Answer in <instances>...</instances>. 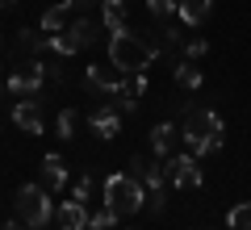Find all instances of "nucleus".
<instances>
[{"mask_svg":"<svg viewBox=\"0 0 251 230\" xmlns=\"http://www.w3.org/2000/svg\"><path fill=\"white\" fill-rule=\"evenodd\" d=\"M100 17H105L109 34H126V0H100Z\"/></svg>","mask_w":251,"mask_h":230,"instance_id":"4468645a","label":"nucleus"},{"mask_svg":"<svg viewBox=\"0 0 251 230\" xmlns=\"http://www.w3.org/2000/svg\"><path fill=\"white\" fill-rule=\"evenodd\" d=\"M138 97H143V92L134 88V80H126L122 88H117V97H113V105L122 109V113H134V109H138Z\"/></svg>","mask_w":251,"mask_h":230,"instance_id":"aec40b11","label":"nucleus"},{"mask_svg":"<svg viewBox=\"0 0 251 230\" xmlns=\"http://www.w3.org/2000/svg\"><path fill=\"white\" fill-rule=\"evenodd\" d=\"M147 201V184L138 176H130V172H117V176L105 180V205L117 213V218H130V213H138Z\"/></svg>","mask_w":251,"mask_h":230,"instance_id":"7ed1b4c3","label":"nucleus"},{"mask_svg":"<svg viewBox=\"0 0 251 230\" xmlns=\"http://www.w3.org/2000/svg\"><path fill=\"white\" fill-rule=\"evenodd\" d=\"M67 13H72V4H67V0H63V4H54V9H46V13H42V34H63Z\"/></svg>","mask_w":251,"mask_h":230,"instance_id":"f3484780","label":"nucleus"},{"mask_svg":"<svg viewBox=\"0 0 251 230\" xmlns=\"http://www.w3.org/2000/svg\"><path fill=\"white\" fill-rule=\"evenodd\" d=\"M88 193H92V176H80L75 188H72V197H75V201H88Z\"/></svg>","mask_w":251,"mask_h":230,"instance_id":"a878e982","label":"nucleus"},{"mask_svg":"<svg viewBox=\"0 0 251 230\" xmlns=\"http://www.w3.org/2000/svg\"><path fill=\"white\" fill-rule=\"evenodd\" d=\"M214 13V0H180V26H201V21Z\"/></svg>","mask_w":251,"mask_h":230,"instance_id":"2eb2a0df","label":"nucleus"},{"mask_svg":"<svg viewBox=\"0 0 251 230\" xmlns=\"http://www.w3.org/2000/svg\"><path fill=\"white\" fill-rule=\"evenodd\" d=\"M226 226L230 230H251V201H239L230 213H226Z\"/></svg>","mask_w":251,"mask_h":230,"instance_id":"4be33fe9","label":"nucleus"},{"mask_svg":"<svg viewBox=\"0 0 251 230\" xmlns=\"http://www.w3.org/2000/svg\"><path fill=\"white\" fill-rule=\"evenodd\" d=\"M0 230H29V226H25V222L17 218V222H4V226H0Z\"/></svg>","mask_w":251,"mask_h":230,"instance_id":"bb28decb","label":"nucleus"},{"mask_svg":"<svg viewBox=\"0 0 251 230\" xmlns=\"http://www.w3.org/2000/svg\"><path fill=\"white\" fill-rule=\"evenodd\" d=\"M54 222H59V230H88V201H63L59 209H54Z\"/></svg>","mask_w":251,"mask_h":230,"instance_id":"f8f14e48","label":"nucleus"},{"mask_svg":"<svg viewBox=\"0 0 251 230\" xmlns=\"http://www.w3.org/2000/svg\"><path fill=\"white\" fill-rule=\"evenodd\" d=\"M42 80H46V67L42 63H29V67H21V71H13L9 76V84H4V92H13V97H38L42 92Z\"/></svg>","mask_w":251,"mask_h":230,"instance_id":"6e6552de","label":"nucleus"},{"mask_svg":"<svg viewBox=\"0 0 251 230\" xmlns=\"http://www.w3.org/2000/svg\"><path fill=\"white\" fill-rule=\"evenodd\" d=\"M17 218L25 222L29 230H46V222L54 218L50 193H46L42 184H21L17 188Z\"/></svg>","mask_w":251,"mask_h":230,"instance_id":"20e7f679","label":"nucleus"},{"mask_svg":"<svg viewBox=\"0 0 251 230\" xmlns=\"http://www.w3.org/2000/svg\"><path fill=\"white\" fill-rule=\"evenodd\" d=\"M147 13L155 21H172V17H180V0H147Z\"/></svg>","mask_w":251,"mask_h":230,"instance_id":"412c9836","label":"nucleus"},{"mask_svg":"<svg viewBox=\"0 0 251 230\" xmlns=\"http://www.w3.org/2000/svg\"><path fill=\"white\" fill-rule=\"evenodd\" d=\"M155 59H159L155 46H147L143 38H134L130 29H126V34H109V63H113L122 76H138V71H147Z\"/></svg>","mask_w":251,"mask_h":230,"instance_id":"f03ea898","label":"nucleus"},{"mask_svg":"<svg viewBox=\"0 0 251 230\" xmlns=\"http://www.w3.org/2000/svg\"><path fill=\"white\" fill-rule=\"evenodd\" d=\"M13 126H21L25 134H42V130H46V117H42V101H34V97L17 101V105H13Z\"/></svg>","mask_w":251,"mask_h":230,"instance_id":"9d476101","label":"nucleus"},{"mask_svg":"<svg viewBox=\"0 0 251 230\" xmlns=\"http://www.w3.org/2000/svg\"><path fill=\"white\" fill-rule=\"evenodd\" d=\"M72 9H88V4H97V0H67Z\"/></svg>","mask_w":251,"mask_h":230,"instance_id":"cd10ccee","label":"nucleus"},{"mask_svg":"<svg viewBox=\"0 0 251 230\" xmlns=\"http://www.w3.org/2000/svg\"><path fill=\"white\" fill-rule=\"evenodd\" d=\"M63 184H67V159L63 155H42V188L59 193Z\"/></svg>","mask_w":251,"mask_h":230,"instance_id":"ddd939ff","label":"nucleus"},{"mask_svg":"<svg viewBox=\"0 0 251 230\" xmlns=\"http://www.w3.org/2000/svg\"><path fill=\"white\" fill-rule=\"evenodd\" d=\"M205 54H209V42H205V38H188V42H184V59L197 63V59H205Z\"/></svg>","mask_w":251,"mask_h":230,"instance_id":"b1692460","label":"nucleus"},{"mask_svg":"<svg viewBox=\"0 0 251 230\" xmlns=\"http://www.w3.org/2000/svg\"><path fill=\"white\" fill-rule=\"evenodd\" d=\"M13 4H17V0H0V9H13Z\"/></svg>","mask_w":251,"mask_h":230,"instance_id":"c756f323","label":"nucleus"},{"mask_svg":"<svg viewBox=\"0 0 251 230\" xmlns=\"http://www.w3.org/2000/svg\"><path fill=\"white\" fill-rule=\"evenodd\" d=\"M130 176H138L147 184V205H151V213H159L163 205H168V172H163V159L159 163H143V159H130Z\"/></svg>","mask_w":251,"mask_h":230,"instance_id":"39448f33","label":"nucleus"},{"mask_svg":"<svg viewBox=\"0 0 251 230\" xmlns=\"http://www.w3.org/2000/svg\"><path fill=\"white\" fill-rule=\"evenodd\" d=\"M75 126H80V113H75V109H59V117H54V134H59L63 142L75 138Z\"/></svg>","mask_w":251,"mask_h":230,"instance_id":"6ab92c4d","label":"nucleus"},{"mask_svg":"<svg viewBox=\"0 0 251 230\" xmlns=\"http://www.w3.org/2000/svg\"><path fill=\"white\" fill-rule=\"evenodd\" d=\"M163 172H168V184L172 188H197L201 184V168H197V155H168L163 159Z\"/></svg>","mask_w":251,"mask_h":230,"instance_id":"0eeeda50","label":"nucleus"},{"mask_svg":"<svg viewBox=\"0 0 251 230\" xmlns=\"http://www.w3.org/2000/svg\"><path fill=\"white\" fill-rule=\"evenodd\" d=\"M97 42V26H92L88 17H80L75 26H67L63 34H50L46 38V51H54V54H75V51H84V46H92Z\"/></svg>","mask_w":251,"mask_h":230,"instance_id":"423d86ee","label":"nucleus"},{"mask_svg":"<svg viewBox=\"0 0 251 230\" xmlns=\"http://www.w3.org/2000/svg\"><path fill=\"white\" fill-rule=\"evenodd\" d=\"M172 71H176V84H180V88H188V92L201 88V71H197V63H193V59H180Z\"/></svg>","mask_w":251,"mask_h":230,"instance_id":"a211bd4d","label":"nucleus"},{"mask_svg":"<svg viewBox=\"0 0 251 230\" xmlns=\"http://www.w3.org/2000/svg\"><path fill=\"white\" fill-rule=\"evenodd\" d=\"M4 84H9V76H4V67H0V92H4Z\"/></svg>","mask_w":251,"mask_h":230,"instance_id":"c85d7f7f","label":"nucleus"},{"mask_svg":"<svg viewBox=\"0 0 251 230\" xmlns=\"http://www.w3.org/2000/svg\"><path fill=\"white\" fill-rule=\"evenodd\" d=\"M122 84H126V76L113 67V63H92V67H88V88L100 92L105 101L117 97V88H122Z\"/></svg>","mask_w":251,"mask_h":230,"instance_id":"1a4fd4ad","label":"nucleus"},{"mask_svg":"<svg viewBox=\"0 0 251 230\" xmlns=\"http://www.w3.org/2000/svg\"><path fill=\"white\" fill-rule=\"evenodd\" d=\"M113 226H117V213L109 205H100L97 213H88V230H113Z\"/></svg>","mask_w":251,"mask_h":230,"instance_id":"5701e85b","label":"nucleus"},{"mask_svg":"<svg viewBox=\"0 0 251 230\" xmlns=\"http://www.w3.org/2000/svg\"><path fill=\"white\" fill-rule=\"evenodd\" d=\"M222 134H226V122L214 113V109H188L184 122H180V138L193 155H214L222 151Z\"/></svg>","mask_w":251,"mask_h":230,"instance_id":"f257e3e1","label":"nucleus"},{"mask_svg":"<svg viewBox=\"0 0 251 230\" xmlns=\"http://www.w3.org/2000/svg\"><path fill=\"white\" fill-rule=\"evenodd\" d=\"M88 122H92V130H97L100 138H117V134H122V109H117L113 101H109V105H97L88 113Z\"/></svg>","mask_w":251,"mask_h":230,"instance_id":"9b49d317","label":"nucleus"},{"mask_svg":"<svg viewBox=\"0 0 251 230\" xmlns=\"http://www.w3.org/2000/svg\"><path fill=\"white\" fill-rule=\"evenodd\" d=\"M172 138H176V126L172 122H159L151 130V151H155V159H168L172 155Z\"/></svg>","mask_w":251,"mask_h":230,"instance_id":"dca6fc26","label":"nucleus"},{"mask_svg":"<svg viewBox=\"0 0 251 230\" xmlns=\"http://www.w3.org/2000/svg\"><path fill=\"white\" fill-rule=\"evenodd\" d=\"M21 46L25 51H46V38H38L34 29H21Z\"/></svg>","mask_w":251,"mask_h":230,"instance_id":"393cba45","label":"nucleus"}]
</instances>
